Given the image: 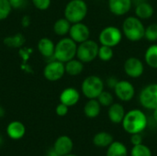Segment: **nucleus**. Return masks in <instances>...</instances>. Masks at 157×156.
Listing matches in <instances>:
<instances>
[{"label": "nucleus", "mask_w": 157, "mask_h": 156, "mask_svg": "<svg viewBox=\"0 0 157 156\" xmlns=\"http://www.w3.org/2000/svg\"><path fill=\"white\" fill-rule=\"evenodd\" d=\"M123 130L129 134L142 133L148 125V120L145 113L138 108L126 112L121 122Z\"/></svg>", "instance_id": "nucleus-1"}, {"label": "nucleus", "mask_w": 157, "mask_h": 156, "mask_svg": "<svg viewBox=\"0 0 157 156\" xmlns=\"http://www.w3.org/2000/svg\"><path fill=\"white\" fill-rule=\"evenodd\" d=\"M121 31L130 41L137 42L144 38L145 27L143 24L142 19H140L136 16H131L127 17L124 19Z\"/></svg>", "instance_id": "nucleus-2"}, {"label": "nucleus", "mask_w": 157, "mask_h": 156, "mask_svg": "<svg viewBox=\"0 0 157 156\" xmlns=\"http://www.w3.org/2000/svg\"><path fill=\"white\" fill-rule=\"evenodd\" d=\"M77 43L70 37L63 38L55 44L54 58L62 63H66L76 57Z\"/></svg>", "instance_id": "nucleus-3"}, {"label": "nucleus", "mask_w": 157, "mask_h": 156, "mask_svg": "<svg viewBox=\"0 0 157 156\" xmlns=\"http://www.w3.org/2000/svg\"><path fill=\"white\" fill-rule=\"evenodd\" d=\"M88 12L87 4L84 0H70L64 7V17L72 24L82 22Z\"/></svg>", "instance_id": "nucleus-4"}, {"label": "nucleus", "mask_w": 157, "mask_h": 156, "mask_svg": "<svg viewBox=\"0 0 157 156\" xmlns=\"http://www.w3.org/2000/svg\"><path fill=\"white\" fill-rule=\"evenodd\" d=\"M105 83L98 75H89L84 79L81 85V91L83 95L88 98H98V97L104 90Z\"/></svg>", "instance_id": "nucleus-5"}, {"label": "nucleus", "mask_w": 157, "mask_h": 156, "mask_svg": "<svg viewBox=\"0 0 157 156\" xmlns=\"http://www.w3.org/2000/svg\"><path fill=\"white\" fill-rule=\"evenodd\" d=\"M99 46L97 41L93 40H87L77 45L76 57L84 63H91L98 58Z\"/></svg>", "instance_id": "nucleus-6"}, {"label": "nucleus", "mask_w": 157, "mask_h": 156, "mask_svg": "<svg viewBox=\"0 0 157 156\" xmlns=\"http://www.w3.org/2000/svg\"><path fill=\"white\" fill-rule=\"evenodd\" d=\"M122 37L123 33L118 27L108 26L100 31L98 35V40L100 45L114 48L121 43Z\"/></svg>", "instance_id": "nucleus-7"}, {"label": "nucleus", "mask_w": 157, "mask_h": 156, "mask_svg": "<svg viewBox=\"0 0 157 156\" xmlns=\"http://www.w3.org/2000/svg\"><path fill=\"white\" fill-rule=\"evenodd\" d=\"M140 104L146 109L157 108V84H150L144 87L139 96Z\"/></svg>", "instance_id": "nucleus-8"}, {"label": "nucleus", "mask_w": 157, "mask_h": 156, "mask_svg": "<svg viewBox=\"0 0 157 156\" xmlns=\"http://www.w3.org/2000/svg\"><path fill=\"white\" fill-rule=\"evenodd\" d=\"M65 74L64 63H62L58 60H52L49 62L43 69L44 77L51 82H55L63 78Z\"/></svg>", "instance_id": "nucleus-9"}, {"label": "nucleus", "mask_w": 157, "mask_h": 156, "mask_svg": "<svg viewBox=\"0 0 157 156\" xmlns=\"http://www.w3.org/2000/svg\"><path fill=\"white\" fill-rule=\"evenodd\" d=\"M115 96L123 102L131 101L135 96V87L128 80H119L114 87Z\"/></svg>", "instance_id": "nucleus-10"}, {"label": "nucleus", "mask_w": 157, "mask_h": 156, "mask_svg": "<svg viewBox=\"0 0 157 156\" xmlns=\"http://www.w3.org/2000/svg\"><path fill=\"white\" fill-rule=\"evenodd\" d=\"M123 69L125 74L131 78H139L144 74V65L141 59L137 57H129L126 59Z\"/></svg>", "instance_id": "nucleus-11"}, {"label": "nucleus", "mask_w": 157, "mask_h": 156, "mask_svg": "<svg viewBox=\"0 0 157 156\" xmlns=\"http://www.w3.org/2000/svg\"><path fill=\"white\" fill-rule=\"evenodd\" d=\"M69 36L74 41L79 44L89 40L90 29L86 24L82 22L74 23L71 25V29L69 30Z\"/></svg>", "instance_id": "nucleus-12"}, {"label": "nucleus", "mask_w": 157, "mask_h": 156, "mask_svg": "<svg viewBox=\"0 0 157 156\" xmlns=\"http://www.w3.org/2000/svg\"><path fill=\"white\" fill-rule=\"evenodd\" d=\"M52 148L60 156L66 155L72 153L74 148V143L69 136L62 135L55 140Z\"/></svg>", "instance_id": "nucleus-13"}, {"label": "nucleus", "mask_w": 157, "mask_h": 156, "mask_svg": "<svg viewBox=\"0 0 157 156\" xmlns=\"http://www.w3.org/2000/svg\"><path fill=\"white\" fill-rule=\"evenodd\" d=\"M109 9L115 16H124L132 8V0H109Z\"/></svg>", "instance_id": "nucleus-14"}, {"label": "nucleus", "mask_w": 157, "mask_h": 156, "mask_svg": "<svg viewBox=\"0 0 157 156\" xmlns=\"http://www.w3.org/2000/svg\"><path fill=\"white\" fill-rule=\"evenodd\" d=\"M80 100V93L75 87H66L60 94V102L67 107L75 106Z\"/></svg>", "instance_id": "nucleus-15"}, {"label": "nucleus", "mask_w": 157, "mask_h": 156, "mask_svg": "<svg viewBox=\"0 0 157 156\" xmlns=\"http://www.w3.org/2000/svg\"><path fill=\"white\" fill-rule=\"evenodd\" d=\"M6 134L11 140L14 141L20 140L26 134V127L21 121L18 120L11 121L6 126Z\"/></svg>", "instance_id": "nucleus-16"}, {"label": "nucleus", "mask_w": 157, "mask_h": 156, "mask_svg": "<svg viewBox=\"0 0 157 156\" xmlns=\"http://www.w3.org/2000/svg\"><path fill=\"white\" fill-rule=\"evenodd\" d=\"M54 50H55V44L51 39L44 37L39 40L38 51L40 53V55H42L44 58L55 59L54 58Z\"/></svg>", "instance_id": "nucleus-17"}, {"label": "nucleus", "mask_w": 157, "mask_h": 156, "mask_svg": "<svg viewBox=\"0 0 157 156\" xmlns=\"http://www.w3.org/2000/svg\"><path fill=\"white\" fill-rule=\"evenodd\" d=\"M126 112L124 107L120 103H113L109 107L108 116L109 120L114 124H121L124 119Z\"/></svg>", "instance_id": "nucleus-18"}, {"label": "nucleus", "mask_w": 157, "mask_h": 156, "mask_svg": "<svg viewBox=\"0 0 157 156\" xmlns=\"http://www.w3.org/2000/svg\"><path fill=\"white\" fill-rule=\"evenodd\" d=\"M154 6L147 2H140L135 7V15L142 20L149 19L154 16Z\"/></svg>", "instance_id": "nucleus-19"}, {"label": "nucleus", "mask_w": 157, "mask_h": 156, "mask_svg": "<svg viewBox=\"0 0 157 156\" xmlns=\"http://www.w3.org/2000/svg\"><path fill=\"white\" fill-rule=\"evenodd\" d=\"M101 111V105L97 98L88 99V101L84 106V113L86 117L89 119L97 118Z\"/></svg>", "instance_id": "nucleus-20"}, {"label": "nucleus", "mask_w": 157, "mask_h": 156, "mask_svg": "<svg viewBox=\"0 0 157 156\" xmlns=\"http://www.w3.org/2000/svg\"><path fill=\"white\" fill-rule=\"evenodd\" d=\"M114 142L112 134L107 131H100L93 137V143L98 148H108Z\"/></svg>", "instance_id": "nucleus-21"}, {"label": "nucleus", "mask_w": 157, "mask_h": 156, "mask_svg": "<svg viewBox=\"0 0 157 156\" xmlns=\"http://www.w3.org/2000/svg\"><path fill=\"white\" fill-rule=\"evenodd\" d=\"M65 73L70 76H77L84 71V63L78 59H72L64 63Z\"/></svg>", "instance_id": "nucleus-22"}, {"label": "nucleus", "mask_w": 157, "mask_h": 156, "mask_svg": "<svg viewBox=\"0 0 157 156\" xmlns=\"http://www.w3.org/2000/svg\"><path fill=\"white\" fill-rule=\"evenodd\" d=\"M106 156H128V149L123 143L114 141L108 147Z\"/></svg>", "instance_id": "nucleus-23"}, {"label": "nucleus", "mask_w": 157, "mask_h": 156, "mask_svg": "<svg viewBox=\"0 0 157 156\" xmlns=\"http://www.w3.org/2000/svg\"><path fill=\"white\" fill-rule=\"evenodd\" d=\"M71 25H72V23L65 17L59 18L54 22L53 31L58 36H65L66 34H69Z\"/></svg>", "instance_id": "nucleus-24"}, {"label": "nucleus", "mask_w": 157, "mask_h": 156, "mask_svg": "<svg viewBox=\"0 0 157 156\" xmlns=\"http://www.w3.org/2000/svg\"><path fill=\"white\" fill-rule=\"evenodd\" d=\"M144 61L149 67L157 69V44H153L147 48L144 53Z\"/></svg>", "instance_id": "nucleus-25"}, {"label": "nucleus", "mask_w": 157, "mask_h": 156, "mask_svg": "<svg viewBox=\"0 0 157 156\" xmlns=\"http://www.w3.org/2000/svg\"><path fill=\"white\" fill-rule=\"evenodd\" d=\"M4 43L6 46L10 48H20L25 43V37L21 33H17L13 36L5 38Z\"/></svg>", "instance_id": "nucleus-26"}, {"label": "nucleus", "mask_w": 157, "mask_h": 156, "mask_svg": "<svg viewBox=\"0 0 157 156\" xmlns=\"http://www.w3.org/2000/svg\"><path fill=\"white\" fill-rule=\"evenodd\" d=\"M113 56H114L113 48L109 47V46H105V45L99 46L98 55L99 60H101L102 62H109L113 58Z\"/></svg>", "instance_id": "nucleus-27"}, {"label": "nucleus", "mask_w": 157, "mask_h": 156, "mask_svg": "<svg viewBox=\"0 0 157 156\" xmlns=\"http://www.w3.org/2000/svg\"><path fill=\"white\" fill-rule=\"evenodd\" d=\"M131 156H152V151L148 146L141 143L132 146L131 150Z\"/></svg>", "instance_id": "nucleus-28"}, {"label": "nucleus", "mask_w": 157, "mask_h": 156, "mask_svg": "<svg viewBox=\"0 0 157 156\" xmlns=\"http://www.w3.org/2000/svg\"><path fill=\"white\" fill-rule=\"evenodd\" d=\"M99 102V104L101 105V107H109L114 103V97L113 95L109 92V91H106L103 90L101 92V94L97 98Z\"/></svg>", "instance_id": "nucleus-29"}, {"label": "nucleus", "mask_w": 157, "mask_h": 156, "mask_svg": "<svg viewBox=\"0 0 157 156\" xmlns=\"http://www.w3.org/2000/svg\"><path fill=\"white\" fill-rule=\"evenodd\" d=\"M144 38L151 42L157 41V23H152L145 28Z\"/></svg>", "instance_id": "nucleus-30"}, {"label": "nucleus", "mask_w": 157, "mask_h": 156, "mask_svg": "<svg viewBox=\"0 0 157 156\" xmlns=\"http://www.w3.org/2000/svg\"><path fill=\"white\" fill-rule=\"evenodd\" d=\"M12 7L8 0H0V20H4L10 15Z\"/></svg>", "instance_id": "nucleus-31"}, {"label": "nucleus", "mask_w": 157, "mask_h": 156, "mask_svg": "<svg viewBox=\"0 0 157 156\" xmlns=\"http://www.w3.org/2000/svg\"><path fill=\"white\" fill-rule=\"evenodd\" d=\"M32 4L39 10H47L51 6V0H31Z\"/></svg>", "instance_id": "nucleus-32"}, {"label": "nucleus", "mask_w": 157, "mask_h": 156, "mask_svg": "<svg viewBox=\"0 0 157 156\" xmlns=\"http://www.w3.org/2000/svg\"><path fill=\"white\" fill-rule=\"evenodd\" d=\"M69 111V107H67L66 105L63 104L60 102L59 105H57L56 108H55V113L59 116V117H64L67 115Z\"/></svg>", "instance_id": "nucleus-33"}, {"label": "nucleus", "mask_w": 157, "mask_h": 156, "mask_svg": "<svg viewBox=\"0 0 157 156\" xmlns=\"http://www.w3.org/2000/svg\"><path fill=\"white\" fill-rule=\"evenodd\" d=\"M131 143L132 145H138L143 143V136L141 133H134L131 135Z\"/></svg>", "instance_id": "nucleus-34"}, {"label": "nucleus", "mask_w": 157, "mask_h": 156, "mask_svg": "<svg viewBox=\"0 0 157 156\" xmlns=\"http://www.w3.org/2000/svg\"><path fill=\"white\" fill-rule=\"evenodd\" d=\"M10 3V6L12 7V9H18L21 8L25 6L26 4V0H8Z\"/></svg>", "instance_id": "nucleus-35"}, {"label": "nucleus", "mask_w": 157, "mask_h": 156, "mask_svg": "<svg viewBox=\"0 0 157 156\" xmlns=\"http://www.w3.org/2000/svg\"><path fill=\"white\" fill-rule=\"evenodd\" d=\"M118 82H119V80L117 79V77H115V76H110V77H109V78L107 79L106 84H107V86H108L109 88H113V89H114V87L116 86V85L118 84Z\"/></svg>", "instance_id": "nucleus-36"}, {"label": "nucleus", "mask_w": 157, "mask_h": 156, "mask_svg": "<svg viewBox=\"0 0 157 156\" xmlns=\"http://www.w3.org/2000/svg\"><path fill=\"white\" fill-rule=\"evenodd\" d=\"M21 25L24 28H27L30 25V17L28 15H25L22 18H21Z\"/></svg>", "instance_id": "nucleus-37"}, {"label": "nucleus", "mask_w": 157, "mask_h": 156, "mask_svg": "<svg viewBox=\"0 0 157 156\" xmlns=\"http://www.w3.org/2000/svg\"><path fill=\"white\" fill-rule=\"evenodd\" d=\"M44 156H60L55 151H54V149L53 148H52V149H50V150H48L47 151V153H46V154Z\"/></svg>", "instance_id": "nucleus-38"}, {"label": "nucleus", "mask_w": 157, "mask_h": 156, "mask_svg": "<svg viewBox=\"0 0 157 156\" xmlns=\"http://www.w3.org/2000/svg\"><path fill=\"white\" fill-rule=\"evenodd\" d=\"M5 109H4V108L3 107H1L0 106V119H2L4 116H5Z\"/></svg>", "instance_id": "nucleus-39"}, {"label": "nucleus", "mask_w": 157, "mask_h": 156, "mask_svg": "<svg viewBox=\"0 0 157 156\" xmlns=\"http://www.w3.org/2000/svg\"><path fill=\"white\" fill-rule=\"evenodd\" d=\"M153 117L155 119V120L157 122V108L154 109V114H153Z\"/></svg>", "instance_id": "nucleus-40"}, {"label": "nucleus", "mask_w": 157, "mask_h": 156, "mask_svg": "<svg viewBox=\"0 0 157 156\" xmlns=\"http://www.w3.org/2000/svg\"><path fill=\"white\" fill-rule=\"evenodd\" d=\"M3 142H4V140H3V137L0 135V145H2V144H3Z\"/></svg>", "instance_id": "nucleus-41"}, {"label": "nucleus", "mask_w": 157, "mask_h": 156, "mask_svg": "<svg viewBox=\"0 0 157 156\" xmlns=\"http://www.w3.org/2000/svg\"><path fill=\"white\" fill-rule=\"evenodd\" d=\"M63 156H78V155H75V154H66V155H63Z\"/></svg>", "instance_id": "nucleus-42"}]
</instances>
